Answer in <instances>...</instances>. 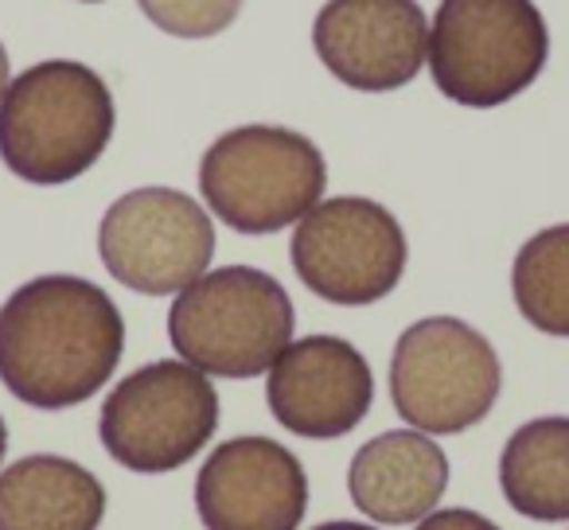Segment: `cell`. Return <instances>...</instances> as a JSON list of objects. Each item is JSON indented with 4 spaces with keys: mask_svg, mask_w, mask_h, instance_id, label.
<instances>
[{
    "mask_svg": "<svg viewBox=\"0 0 569 530\" xmlns=\"http://www.w3.org/2000/svg\"><path fill=\"white\" fill-rule=\"evenodd\" d=\"M126 351V320L106 289L48 273L0 309V382L36 410H67L113 379Z\"/></svg>",
    "mask_w": 569,
    "mask_h": 530,
    "instance_id": "6da1fadb",
    "label": "cell"
},
{
    "mask_svg": "<svg viewBox=\"0 0 569 530\" xmlns=\"http://www.w3.org/2000/svg\"><path fill=\"white\" fill-rule=\"evenodd\" d=\"M113 121V94L94 67L48 59L28 67L0 98V160L40 188L71 183L98 164Z\"/></svg>",
    "mask_w": 569,
    "mask_h": 530,
    "instance_id": "7a4b0ae2",
    "label": "cell"
},
{
    "mask_svg": "<svg viewBox=\"0 0 569 530\" xmlns=\"http://www.w3.org/2000/svg\"><path fill=\"white\" fill-rule=\"evenodd\" d=\"M293 301L253 266H222L176 293L168 340L183 363L219 379H253L293 343Z\"/></svg>",
    "mask_w": 569,
    "mask_h": 530,
    "instance_id": "3957f363",
    "label": "cell"
},
{
    "mask_svg": "<svg viewBox=\"0 0 569 530\" xmlns=\"http://www.w3.org/2000/svg\"><path fill=\"white\" fill-rule=\"evenodd\" d=\"M550 32L535 0H441L429 24V71L449 102L491 110L542 74Z\"/></svg>",
    "mask_w": 569,
    "mask_h": 530,
    "instance_id": "277c9868",
    "label": "cell"
},
{
    "mask_svg": "<svg viewBox=\"0 0 569 530\" xmlns=\"http://www.w3.org/2000/svg\"><path fill=\"white\" fill-rule=\"evenodd\" d=\"M328 183L325 152L297 129L242 126L222 133L199 164L207 207L238 234H273L301 222Z\"/></svg>",
    "mask_w": 569,
    "mask_h": 530,
    "instance_id": "5b68a950",
    "label": "cell"
},
{
    "mask_svg": "<svg viewBox=\"0 0 569 530\" xmlns=\"http://www.w3.org/2000/svg\"><path fill=\"white\" fill-rule=\"evenodd\" d=\"M503 367L488 336L457 317H426L398 336L390 359V398L421 433H465L491 413Z\"/></svg>",
    "mask_w": 569,
    "mask_h": 530,
    "instance_id": "8992f818",
    "label": "cell"
},
{
    "mask_svg": "<svg viewBox=\"0 0 569 530\" xmlns=\"http://www.w3.org/2000/svg\"><path fill=\"white\" fill-rule=\"evenodd\" d=\"M219 429L211 379L183 359L137 367L102 402L98 437L129 472L160 476L183 468Z\"/></svg>",
    "mask_w": 569,
    "mask_h": 530,
    "instance_id": "52a82bcc",
    "label": "cell"
},
{
    "mask_svg": "<svg viewBox=\"0 0 569 530\" xmlns=\"http://www.w3.org/2000/svg\"><path fill=\"white\" fill-rule=\"evenodd\" d=\"M406 234L382 203L340 196L317 203L293 234V270L328 304H375L406 273Z\"/></svg>",
    "mask_w": 569,
    "mask_h": 530,
    "instance_id": "ba28073f",
    "label": "cell"
},
{
    "mask_svg": "<svg viewBox=\"0 0 569 530\" xmlns=\"http://www.w3.org/2000/svg\"><path fill=\"white\" fill-rule=\"evenodd\" d=\"M98 253L113 281L144 297H168L211 266L214 227L191 196L176 188H137L106 211Z\"/></svg>",
    "mask_w": 569,
    "mask_h": 530,
    "instance_id": "9c48e42d",
    "label": "cell"
},
{
    "mask_svg": "<svg viewBox=\"0 0 569 530\" xmlns=\"http://www.w3.org/2000/svg\"><path fill=\"white\" fill-rule=\"evenodd\" d=\"M312 48L343 87L382 94L418 79L429 20L418 0H328L312 24Z\"/></svg>",
    "mask_w": 569,
    "mask_h": 530,
    "instance_id": "30bf717a",
    "label": "cell"
},
{
    "mask_svg": "<svg viewBox=\"0 0 569 530\" xmlns=\"http://www.w3.org/2000/svg\"><path fill=\"white\" fill-rule=\"evenodd\" d=\"M309 507L301 460L273 437H234L203 460L196 511L207 530H297Z\"/></svg>",
    "mask_w": 569,
    "mask_h": 530,
    "instance_id": "8fae6325",
    "label": "cell"
},
{
    "mask_svg": "<svg viewBox=\"0 0 569 530\" xmlns=\"http://www.w3.org/2000/svg\"><path fill=\"white\" fill-rule=\"evenodd\" d=\"M266 398L289 433L332 441L367 418L375 379L356 343L340 336H309L289 343L269 367Z\"/></svg>",
    "mask_w": 569,
    "mask_h": 530,
    "instance_id": "7c38bea8",
    "label": "cell"
},
{
    "mask_svg": "<svg viewBox=\"0 0 569 530\" xmlns=\"http://www.w3.org/2000/svg\"><path fill=\"white\" fill-rule=\"evenodd\" d=\"M449 488V457L429 433L395 429L367 441L351 457V503L375 522L406 527L437 511Z\"/></svg>",
    "mask_w": 569,
    "mask_h": 530,
    "instance_id": "4fadbf2b",
    "label": "cell"
},
{
    "mask_svg": "<svg viewBox=\"0 0 569 530\" xmlns=\"http://www.w3.org/2000/svg\"><path fill=\"white\" fill-rule=\"evenodd\" d=\"M106 488L67 457H24L0 472V530H98Z\"/></svg>",
    "mask_w": 569,
    "mask_h": 530,
    "instance_id": "5bb4252c",
    "label": "cell"
},
{
    "mask_svg": "<svg viewBox=\"0 0 569 530\" xmlns=\"http://www.w3.org/2000/svg\"><path fill=\"white\" fill-rule=\"evenodd\" d=\"M499 488L535 522L569 519V418H535L515 429L499 457Z\"/></svg>",
    "mask_w": 569,
    "mask_h": 530,
    "instance_id": "9a60e30c",
    "label": "cell"
},
{
    "mask_svg": "<svg viewBox=\"0 0 569 530\" xmlns=\"http://www.w3.org/2000/svg\"><path fill=\"white\" fill-rule=\"evenodd\" d=\"M511 293L527 324L569 340V222L546 227L522 242L511 270Z\"/></svg>",
    "mask_w": 569,
    "mask_h": 530,
    "instance_id": "2e32d148",
    "label": "cell"
},
{
    "mask_svg": "<svg viewBox=\"0 0 569 530\" xmlns=\"http://www.w3.org/2000/svg\"><path fill=\"white\" fill-rule=\"evenodd\" d=\"M141 12L168 36L207 40L230 28L242 12V0H137Z\"/></svg>",
    "mask_w": 569,
    "mask_h": 530,
    "instance_id": "e0dca14e",
    "label": "cell"
},
{
    "mask_svg": "<svg viewBox=\"0 0 569 530\" xmlns=\"http://www.w3.org/2000/svg\"><path fill=\"white\" fill-rule=\"evenodd\" d=\"M413 530H499L491 519L468 511V507H445V511H433L418 522Z\"/></svg>",
    "mask_w": 569,
    "mask_h": 530,
    "instance_id": "ac0fdd59",
    "label": "cell"
},
{
    "mask_svg": "<svg viewBox=\"0 0 569 530\" xmlns=\"http://www.w3.org/2000/svg\"><path fill=\"white\" fill-rule=\"evenodd\" d=\"M312 530H379V527H367V522H320Z\"/></svg>",
    "mask_w": 569,
    "mask_h": 530,
    "instance_id": "d6986e66",
    "label": "cell"
},
{
    "mask_svg": "<svg viewBox=\"0 0 569 530\" xmlns=\"http://www.w3.org/2000/svg\"><path fill=\"white\" fill-rule=\"evenodd\" d=\"M4 90H9V51L0 43V98H4Z\"/></svg>",
    "mask_w": 569,
    "mask_h": 530,
    "instance_id": "ffe728a7",
    "label": "cell"
},
{
    "mask_svg": "<svg viewBox=\"0 0 569 530\" xmlns=\"http://www.w3.org/2000/svg\"><path fill=\"white\" fill-rule=\"evenodd\" d=\"M4 452H9V426L0 418V460H4Z\"/></svg>",
    "mask_w": 569,
    "mask_h": 530,
    "instance_id": "44dd1931",
    "label": "cell"
},
{
    "mask_svg": "<svg viewBox=\"0 0 569 530\" xmlns=\"http://www.w3.org/2000/svg\"><path fill=\"white\" fill-rule=\"evenodd\" d=\"M82 4H98V0H82Z\"/></svg>",
    "mask_w": 569,
    "mask_h": 530,
    "instance_id": "7402d4cb",
    "label": "cell"
}]
</instances>
